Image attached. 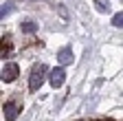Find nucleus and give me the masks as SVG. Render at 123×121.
Segmentation results:
<instances>
[{
    "mask_svg": "<svg viewBox=\"0 0 123 121\" xmlns=\"http://www.w3.org/2000/svg\"><path fill=\"white\" fill-rule=\"evenodd\" d=\"M18 112H20V106L15 103V101H7V103L2 106V115H5L7 121H13L15 117H18Z\"/></svg>",
    "mask_w": 123,
    "mask_h": 121,
    "instance_id": "20e7f679",
    "label": "nucleus"
},
{
    "mask_svg": "<svg viewBox=\"0 0 123 121\" xmlns=\"http://www.w3.org/2000/svg\"><path fill=\"white\" fill-rule=\"evenodd\" d=\"M11 11H13V2H5V5H2V9H0V18L9 16Z\"/></svg>",
    "mask_w": 123,
    "mask_h": 121,
    "instance_id": "6e6552de",
    "label": "nucleus"
},
{
    "mask_svg": "<svg viewBox=\"0 0 123 121\" xmlns=\"http://www.w3.org/2000/svg\"><path fill=\"white\" fill-rule=\"evenodd\" d=\"M64 79H66V73H64V68H62V66H57V68H53V70L49 73V82H51L53 88H59L62 84H64Z\"/></svg>",
    "mask_w": 123,
    "mask_h": 121,
    "instance_id": "7ed1b4c3",
    "label": "nucleus"
},
{
    "mask_svg": "<svg viewBox=\"0 0 123 121\" xmlns=\"http://www.w3.org/2000/svg\"><path fill=\"white\" fill-rule=\"evenodd\" d=\"M20 29H22V33H35V31H37V24L29 20V22H22Z\"/></svg>",
    "mask_w": 123,
    "mask_h": 121,
    "instance_id": "423d86ee",
    "label": "nucleus"
},
{
    "mask_svg": "<svg viewBox=\"0 0 123 121\" xmlns=\"http://www.w3.org/2000/svg\"><path fill=\"white\" fill-rule=\"evenodd\" d=\"M18 73H20V68H18V64L15 62H7L5 66H2V82H13L15 77H18Z\"/></svg>",
    "mask_w": 123,
    "mask_h": 121,
    "instance_id": "f03ea898",
    "label": "nucleus"
},
{
    "mask_svg": "<svg viewBox=\"0 0 123 121\" xmlns=\"http://www.w3.org/2000/svg\"><path fill=\"white\" fill-rule=\"evenodd\" d=\"M46 73H49V68H46L44 64H35L33 66V70H31V77H29V88L33 90H40V86L44 84V79H46Z\"/></svg>",
    "mask_w": 123,
    "mask_h": 121,
    "instance_id": "f257e3e1",
    "label": "nucleus"
},
{
    "mask_svg": "<svg viewBox=\"0 0 123 121\" xmlns=\"http://www.w3.org/2000/svg\"><path fill=\"white\" fill-rule=\"evenodd\" d=\"M112 24H114L117 29H123V11L114 13V18H112Z\"/></svg>",
    "mask_w": 123,
    "mask_h": 121,
    "instance_id": "0eeeda50",
    "label": "nucleus"
},
{
    "mask_svg": "<svg viewBox=\"0 0 123 121\" xmlns=\"http://www.w3.org/2000/svg\"><path fill=\"white\" fill-rule=\"evenodd\" d=\"M95 7H97V11H101V13H105V11H108L105 0H95Z\"/></svg>",
    "mask_w": 123,
    "mask_h": 121,
    "instance_id": "1a4fd4ad",
    "label": "nucleus"
},
{
    "mask_svg": "<svg viewBox=\"0 0 123 121\" xmlns=\"http://www.w3.org/2000/svg\"><path fill=\"white\" fill-rule=\"evenodd\" d=\"M73 59H75V57H73V49H70V46H64V49H59V51H57V62H59L62 66L70 64Z\"/></svg>",
    "mask_w": 123,
    "mask_h": 121,
    "instance_id": "39448f33",
    "label": "nucleus"
}]
</instances>
